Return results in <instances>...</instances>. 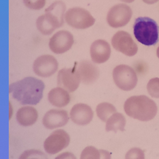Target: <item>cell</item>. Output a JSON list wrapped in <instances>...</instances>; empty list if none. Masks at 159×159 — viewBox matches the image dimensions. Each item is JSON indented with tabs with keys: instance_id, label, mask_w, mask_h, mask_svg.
Segmentation results:
<instances>
[{
	"instance_id": "25",
	"label": "cell",
	"mask_w": 159,
	"mask_h": 159,
	"mask_svg": "<svg viewBox=\"0 0 159 159\" xmlns=\"http://www.w3.org/2000/svg\"><path fill=\"white\" fill-rule=\"evenodd\" d=\"M125 159H145L144 151L139 147L130 149L125 155Z\"/></svg>"
},
{
	"instance_id": "28",
	"label": "cell",
	"mask_w": 159,
	"mask_h": 159,
	"mask_svg": "<svg viewBox=\"0 0 159 159\" xmlns=\"http://www.w3.org/2000/svg\"><path fill=\"white\" fill-rule=\"evenodd\" d=\"M100 151V159H111V154L110 152L105 150H99Z\"/></svg>"
},
{
	"instance_id": "2",
	"label": "cell",
	"mask_w": 159,
	"mask_h": 159,
	"mask_svg": "<svg viewBox=\"0 0 159 159\" xmlns=\"http://www.w3.org/2000/svg\"><path fill=\"white\" fill-rule=\"evenodd\" d=\"M124 111L133 119L147 122L155 117L157 107L155 102L147 96H134L125 101Z\"/></svg>"
},
{
	"instance_id": "31",
	"label": "cell",
	"mask_w": 159,
	"mask_h": 159,
	"mask_svg": "<svg viewBox=\"0 0 159 159\" xmlns=\"http://www.w3.org/2000/svg\"><path fill=\"white\" fill-rule=\"evenodd\" d=\"M157 57L159 58V46H158V48L157 49Z\"/></svg>"
},
{
	"instance_id": "4",
	"label": "cell",
	"mask_w": 159,
	"mask_h": 159,
	"mask_svg": "<svg viewBox=\"0 0 159 159\" xmlns=\"http://www.w3.org/2000/svg\"><path fill=\"white\" fill-rule=\"evenodd\" d=\"M113 80L116 85L123 91L133 90L138 83V76L134 69L126 65H119L113 69Z\"/></svg>"
},
{
	"instance_id": "11",
	"label": "cell",
	"mask_w": 159,
	"mask_h": 159,
	"mask_svg": "<svg viewBox=\"0 0 159 159\" xmlns=\"http://www.w3.org/2000/svg\"><path fill=\"white\" fill-rule=\"evenodd\" d=\"M80 82H81V80H80V76L78 73L77 70H76V68L63 69L58 72V86L63 88L68 92H75L79 88Z\"/></svg>"
},
{
	"instance_id": "5",
	"label": "cell",
	"mask_w": 159,
	"mask_h": 159,
	"mask_svg": "<svg viewBox=\"0 0 159 159\" xmlns=\"http://www.w3.org/2000/svg\"><path fill=\"white\" fill-rule=\"evenodd\" d=\"M66 23L77 30H84L94 25L96 20L87 10L81 7H73L65 13Z\"/></svg>"
},
{
	"instance_id": "9",
	"label": "cell",
	"mask_w": 159,
	"mask_h": 159,
	"mask_svg": "<svg viewBox=\"0 0 159 159\" xmlns=\"http://www.w3.org/2000/svg\"><path fill=\"white\" fill-rule=\"evenodd\" d=\"M74 43L73 35L67 30H60L50 38L49 46L56 54H62L72 48Z\"/></svg>"
},
{
	"instance_id": "24",
	"label": "cell",
	"mask_w": 159,
	"mask_h": 159,
	"mask_svg": "<svg viewBox=\"0 0 159 159\" xmlns=\"http://www.w3.org/2000/svg\"><path fill=\"white\" fill-rule=\"evenodd\" d=\"M147 92L150 96L159 98V78L155 77L150 80L147 84Z\"/></svg>"
},
{
	"instance_id": "7",
	"label": "cell",
	"mask_w": 159,
	"mask_h": 159,
	"mask_svg": "<svg viewBox=\"0 0 159 159\" xmlns=\"http://www.w3.org/2000/svg\"><path fill=\"white\" fill-rule=\"evenodd\" d=\"M70 143V136L65 130L53 131L44 142L45 151L49 154H56L65 149Z\"/></svg>"
},
{
	"instance_id": "8",
	"label": "cell",
	"mask_w": 159,
	"mask_h": 159,
	"mask_svg": "<svg viewBox=\"0 0 159 159\" xmlns=\"http://www.w3.org/2000/svg\"><path fill=\"white\" fill-rule=\"evenodd\" d=\"M111 45L116 50L127 57H133L137 53L138 45L126 31H118L111 38Z\"/></svg>"
},
{
	"instance_id": "14",
	"label": "cell",
	"mask_w": 159,
	"mask_h": 159,
	"mask_svg": "<svg viewBox=\"0 0 159 159\" xmlns=\"http://www.w3.org/2000/svg\"><path fill=\"white\" fill-rule=\"evenodd\" d=\"M111 46L105 40L99 39L92 44L90 55L93 63L103 64L108 61L111 56Z\"/></svg>"
},
{
	"instance_id": "10",
	"label": "cell",
	"mask_w": 159,
	"mask_h": 159,
	"mask_svg": "<svg viewBox=\"0 0 159 159\" xmlns=\"http://www.w3.org/2000/svg\"><path fill=\"white\" fill-rule=\"evenodd\" d=\"M34 72L41 77H49L58 69V62L51 55H42L37 58L33 65Z\"/></svg>"
},
{
	"instance_id": "3",
	"label": "cell",
	"mask_w": 159,
	"mask_h": 159,
	"mask_svg": "<svg viewBox=\"0 0 159 159\" xmlns=\"http://www.w3.org/2000/svg\"><path fill=\"white\" fill-rule=\"evenodd\" d=\"M133 29L135 38L143 45L150 46L158 42V26L154 19L139 17L135 19Z\"/></svg>"
},
{
	"instance_id": "23",
	"label": "cell",
	"mask_w": 159,
	"mask_h": 159,
	"mask_svg": "<svg viewBox=\"0 0 159 159\" xmlns=\"http://www.w3.org/2000/svg\"><path fill=\"white\" fill-rule=\"evenodd\" d=\"M18 159H48V157L41 150H28L24 151Z\"/></svg>"
},
{
	"instance_id": "15",
	"label": "cell",
	"mask_w": 159,
	"mask_h": 159,
	"mask_svg": "<svg viewBox=\"0 0 159 159\" xmlns=\"http://www.w3.org/2000/svg\"><path fill=\"white\" fill-rule=\"evenodd\" d=\"M76 70L80 76L81 82L84 84L95 83L99 78V69L96 65L89 61H82L78 63Z\"/></svg>"
},
{
	"instance_id": "26",
	"label": "cell",
	"mask_w": 159,
	"mask_h": 159,
	"mask_svg": "<svg viewBox=\"0 0 159 159\" xmlns=\"http://www.w3.org/2000/svg\"><path fill=\"white\" fill-rule=\"evenodd\" d=\"M46 0H23V3L29 9L38 11L45 7Z\"/></svg>"
},
{
	"instance_id": "1",
	"label": "cell",
	"mask_w": 159,
	"mask_h": 159,
	"mask_svg": "<svg viewBox=\"0 0 159 159\" xmlns=\"http://www.w3.org/2000/svg\"><path fill=\"white\" fill-rule=\"evenodd\" d=\"M13 98L22 105H36L43 97L45 84L35 77L28 76L10 85Z\"/></svg>"
},
{
	"instance_id": "27",
	"label": "cell",
	"mask_w": 159,
	"mask_h": 159,
	"mask_svg": "<svg viewBox=\"0 0 159 159\" xmlns=\"http://www.w3.org/2000/svg\"><path fill=\"white\" fill-rule=\"evenodd\" d=\"M55 159H76V157L71 152H65L59 154L57 157H55Z\"/></svg>"
},
{
	"instance_id": "6",
	"label": "cell",
	"mask_w": 159,
	"mask_h": 159,
	"mask_svg": "<svg viewBox=\"0 0 159 159\" xmlns=\"http://www.w3.org/2000/svg\"><path fill=\"white\" fill-rule=\"evenodd\" d=\"M132 17V11L126 4H117L109 10L107 22L111 27L120 28L125 26Z\"/></svg>"
},
{
	"instance_id": "30",
	"label": "cell",
	"mask_w": 159,
	"mask_h": 159,
	"mask_svg": "<svg viewBox=\"0 0 159 159\" xmlns=\"http://www.w3.org/2000/svg\"><path fill=\"white\" fill-rule=\"evenodd\" d=\"M122 2H127V3H130V2H133L134 0H120Z\"/></svg>"
},
{
	"instance_id": "17",
	"label": "cell",
	"mask_w": 159,
	"mask_h": 159,
	"mask_svg": "<svg viewBox=\"0 0 159 159\" xmlns=\"http://www.w3.org/2000/svg\"><path fill=\"white\" fill-rule=\"evenodd\" d=\"M49 102L54 107H63L70 103V94L67 90L61 87L52 89L48 94Z\"/></svg>"
},
{
	"instance_id": "13",
	"label": "cell",
	"mask_w": 159,
	"mask_h": 159,
	"mask_svg": "<svg viewBox=\"0 0 159 159\" xmlns=\"http://www.w3.org/2000/svg\"><path fill=\"white\" fill-rule=\"evenodd\" d=\"M70 119L75 124L86 126L93 119V111L88 104L77 103L71 109Z\"/></svg>"
},
{
	"instance_id": "19",
	"label": "cell",
	"mask_w": 159,
	"mask_h": 159,
	"mask_svg": "<svg viewBox=\"0 0 159 159\" xmlns=\"http://www.w3.org/2000/svg\"><path fill=\"white\" fill-rule=\"evenodd\" d=\"M126 126V119L121 113H115L106 122V130L117 132L119 130L124 131Z\"/></svg>"
},
{
	"instance_id": "16",
	"label": "cell",
	"mask_w": 159,
	"mask_h": 159,
	"mask_svg": "<svg viewBox=\"0 0 159 159\" xmlns=\"http://www.w3.org/2000/svg\"><path fill=\"white\" fill-rule=\"evenodd\" d=\"M63 25L61 21L50 12H45V15L38 17L36 21V25L38 31L44 35L51 34L57 28Z\"/></svg>"
},
{
	"instance_id": "22",
	"label": "cell",
	"mask_w": 159,
	"mask_h": 159,
	"mask_svg": "<svg viewBox=\"0 0 159 159\" xmlns=\"http://www.w3.org/2000/svg\"><path fill=\"white\" fill-rule=\"evenodd\" d=\"M100 151L96 147L89 146L85 147L81 152L80 159H100Z\"/></svg>"
},
{
	"instance_id": "21",
	"label": "cell",
	"mask_w": 159,
	"mask_h": 159,
	"mask_svg": "<svg viewBox=\"0 0 159 159\" xmlns=\"http://www.w3.org/2000/svg\"><path fill=\"white\" fill-rule=\"evenodd\" d=\"M66 6L61 1H57L50 5L47 9L45 10V12H50L52 15H54L58 19L64 23V17H65Z\"/></svg>"
},
{
	"instance_id": "20",
	"label": "cell",
	"mask_w": 159,
	"mask_h": 159,
	"mask_svg": "<svg viewBox=\"0 0 159 159\" xmlns=\"http://www.w3.org/2000/svg\"><path fill=\"white\" fill-rule=\"evenodd\" d=\"M116 108L110 103H101L96 107V114L98 118L103 122H107V119L113 114L116 113Z\"/></svg>"
},
{
	"instance_id": "12",
	"label": "cell",
	"mask_w": 159,
	"mask_h": 159,
	"mask_svg": "<svg viewBox=\"0 0 159 159\" xmlns=\"http://www.w3.org/2000/svg\"><path fill=\"white\" fill-rule=\"evenodd\" d=\"M69 119V114L66 111L52 109L45 113L42 119V123L45 128L52 130L65 126Z\"/></svg>"
},
{
	"instance_id": "18",
	"label": "cell",
	"mask_w": 159,
	"mask_h": 159,
	"mask_svg": "<svg viewBox=\"0 0 159 159\" xmlns=\"http://www.w3.org/2000/svg\"><path fill=\"white\" fill-rule=\"evenodd\" d=\"M38 118V113L37 110L30 106L21 107L16 114L17 121L22 127L32 126L36 123Z\"/></svg>"
},
{
	"instance_id": "29",
	"label": "cell",
	"mask_w": 159,
	"mask_h": 159,
	"mask_svg": "<svg viewBox=\"0 0 159 159\" xmlns=\"http://www.w3.org/2000/svg\"><path fill=\"white\" fill-rule=\"evenodd\" d=\"M145 3L149 4V5H151V4H154L157 2H158L159 0H143Z\"/></svg>"
}]
</instances>
